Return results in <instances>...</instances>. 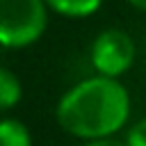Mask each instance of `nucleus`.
<instances>
[{"mask_svg":"<svg viewBox=\"0 0 146 146\" xmlns=\"http://www.w3.org/2000/svg\"><path fill=\"white\" fill-rule=\"evenodd\" d=\"M130 91L121 80L89 75L71 84L55 105L57 125L82 141L110 139L128 128Z\"/></svg>","mask_w":146,"mask_h":146,"instance_id":"f257e3e1","label":"nucleus"},{"mask_svg":"<svg viewBox=\"0 0 146 146\" xmlns=\"http://www.w3.org/2000/svg\"><path fill=\"white\" fill-rule=\"evenodd\" d=\"M46 0H0V43L5 50L34 46L48 27Z\"/></svg>","mask_w":146,"mask_h":146,"instance_id":"f03ea898","label":"nucleus"},{"mask_svg":"<svg viewBox=\"0 0 146 146\" xmlns=\"http://www.w3.org/2000/svg\"><path fill=\"white\" fill-rule=\"evenodd\" d=\"M137 57L135 39L121 30V27H105L100 30L91 46H89V64L96 71V75L121 80L125 75Z\"/></svg>","mask_w":146,"mask_h":146,"instance_id":"7ed1b4c3","label":"nucleus"},{"mask_svg":"<svg viewBox=\"0 0 146 146\" xmlns=\"http://www.w3.org/2000/svg\"><path fill=\"white\" fill-rule=\"evenodd\" d=\"M105 0H46L48 9L62 18H73V21H80V18H89L94 16L100 7H103Z\"/></svg>","mask_w":146,"mask_h":146,"instance_id":"20e7f679","label":"nucleus"},{"mask_svg":"<svg viewBox=\"0 0 146 146\" xmlns=\"http://www.w3.org/2000/svg\"><path fill=\"white\" fill-rule=\"evenodd\" d=\"M21 98H23V87H21L18 75L11 68L2 66L0 68V110L7 114L21 103Z\"/></svg>","mask_w":146,"mask_h":146,"instance_id":"39448f33","label":"nucleus"},{"mask_svg":"<svg viewBox=\"0 0 146 146\" xmlns=\"http://www.w3.org/2000/svg\"><path fill=\"white\" fill-rule=\"evenodd\" d=\"M0 146H32L27 125L14 116H5L0 121Z\"/></svg>","mask_w":146,"mask_h":146,"instance_id":"423d86ee","label":"nucleus"},{"mask_svg":"<svg viewBox=\"0 0 146 146\" xmlns=\"http://www.w3.org/2000/svg\"><path fill=\"white\" fill-rule=\"evenodd\" d=\"M125 144L128 146H146V116L130 123L125 128Z\"/></svg>","mask_w":146,"mask_h":146,"instance_id":"0eeeda50","label":"nucleus"},{"mask_svg":"<svg viewBox=\"0 0 146 146\" xmlns=\"http://www.w3.org/2000/svg\"><path fill=\"white\" fill-rule=\"evenodd\" d=\"M80 146H128L125 139H116V137H110V139H96V141H82Z\"/></svg>","mask_w":146,"mask_h":146,"instance_id":"6e6552de","label":"nucleus"},{"mask_svg":"<svg viewBox=\"0 0 146 146\" xmlns=\"http://www.w3.org/2000/svg\"><path fill=\"white\" fill-rule=\"evenodd\" d=\"M132 9H137V11H141V14H146V0H125Z\"/></svg>","mask_w":146,"mask_h":146,"instance_id":"1a4fd4ad","label":"nucleus"}]
</instances>
